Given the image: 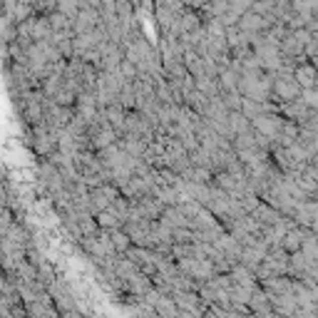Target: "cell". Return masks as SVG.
Returning a JSON list of instances; mask_svg holds the SVG:
<instances>
[{"instance_id":"1","label":"cell","mask_w":318,"mask_h":318,"mask_svg":"<svg viewBox=\"0 0 318 318\" xmlns=\"http://www.w3.org/2000/svg\"><path fill=\"white\" fill-rule=\"evenodd\" d=\"M296 77H299V82L306 85V87H314V82H316V72H314L311 67H301Z\"/></svg>"},{"instance_id":"2","label":"cell","mask_w":318,"mask_h":318,"mask_svg":"<svg viewBox=\"0 0 318 318\" xmlns=\"http://www.w3.org/2000/svg\"><path fill=\"white\" fill-rule=\"evenodd\" d=\"M309 105H314V107H318V90H314V92H309Z\"/></svg>"}]
</instances>
